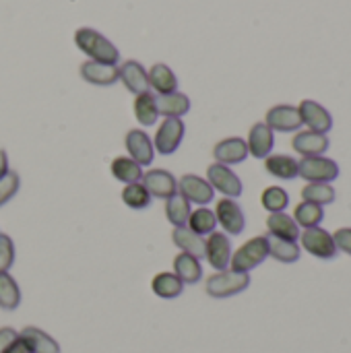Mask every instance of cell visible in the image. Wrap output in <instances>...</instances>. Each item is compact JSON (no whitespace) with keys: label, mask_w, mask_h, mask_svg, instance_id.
Instances as JSON below:
<instances>
[{"label":"cell","mask_w":351,"mask_h":353,"mask_svg":"<svg viewBox=\"0 0 351 353\" xmlns=\"http://www.w3.org/2000/svg\"><path fill=\"white\" fill-rule=\"evenodd\" d=\"M186 228H188V230H192V232H194V234H199V236H209V234H213V232H215V228H217L215 213H213V211H209V209H205V207H199L197 211H192V213H190Z\"/></svg>","instance_id":"obj_33"},{"label":"cell","mask_w":351,"mask_h":353,"mask_svg":"<svg viewBox=\"0 0 351 353\" xmlns=\"http://www.w3.org/2000/svg\"><path fill=\"white\" fill-rule=\"evenodd\" d=\"M81 77L91 85L110 87L120 79V72H118L116 64H103V62L87 60V62L81 64Z\"/></svg>","instance_id":"obj_15"},{"label":"cell","mask_w":351,"mask_h":353,"mask_svg":"<svg viewBox=\"0 0 351 353\" xmlns=\"http://www.w3.org/2000/svg\"><path fill=\"white\" fill-rule=\"evenodd\" d=\"M300 240H302V246L317 259L329 261V259L337 256V246L333 242V236L321 228H310V230L302 232Z\"/></svg>","instance_id":"obj_7"},{"label":"cell","mask_w":351,"mask_h":353,"mask_svg":"<svg viewBox=\"0 0 351 353\" xmlns=\"http://www.w3.org/2000/svg\"><path fill=\"white\" fill-rule=\"evenodd\" d=\"M248 153L257 159H267L273 151V130L265 124V122H259L250 128V134H248Z\"/></svg>","instance_id":"obj_18"},{"label":"cell","mask_w":351,"mask_h":353,"mask_svg":"<svg viewBox=\"0 0 351 353\" xmlns=\"http://www.w3.org/2000/svg\"><path fill=\"white\" fill-rule=\"evenodd\" d=\"M298 176H302L308 182H333L339 176V165L333 159H327L323 155L304 157L298 161Z\"/></svg>","instance_id":"obj_4"},{"label":"cell","mask_w":351,"mask_h":353,"mask_svg":"<svg viewBox=\"0 0 351 353\" xmlns=\"http://www.w3.org/2000/svg\"><path fill=\"white\" fill-rule=\"evenodd\" d=\"M19 186H21V178L17 172L8 170L2 178H0V207L6 205L17 192H19Z\"/></svg>","instance_id":"obj_38"},{"label":"cell","mask_w":351,"mask_h":353,"mask_svg":"<svg viewBox=\"0 0 351 353\" xmlns=\"http://www.w3.org/2000/svg\"><path fill=\"white\" fill-rule=\"evenodd\" d=\"M292 145L300 155L314 157V155H323L329 149V139H327V134H321L314 130H304L294 137Z\"/></svg>","instance_id":"obj_20"},{"label":"cell","mask_w":351,"mask_h":353,"mask_svg":"<svg viewBox=\"0 0 351 353\" xmlns=\"http://www.w3.org/2000/svg\"><path fill=\"white\" fill-rule=\"evenodd\" d=\"M267 228H269V236L279 238V240L296 242L300 238L298 223L290 215H285V213H271L269 219H267Z\"/></svg>","instance_id":"obj_22"},{"label":"cell","mask_w":351,"mask_h":353,"mask_svg":"<svg viewBox=\"0 0 351 353\" xmlns=\"http://www.w3.org/2000/svg\"><path fill=\"white\" fill-rule=\"evenodd\" d=\"M147 77H149V87H153L157 95L178 91V79L168 64H161V62L153 64L151 70H147Z\"/></svg>","instance_id":"obj_25"},{"label":"cell","mask_w":351,"mask_h":353,"mask_svg":"<svg viewBox=\"0 0 351 353\" xmlns=\"http://www.w3.org/2000/svg\"><path fill=\"white\" fill-rule=\"evenodd\" d=\"M126 149H128V155L130 159H134L141 168L143 165H151L153 163V157H155V147L149 139V134L145 130H130L126 134Z\"/></svg>","instance_id":"obj_14"},{"label":"cell","mask_w":351,"mask_h":353,"mask_svg":"<svg viewBox=\"0 0 351 353\" xmlns=\"http://www.w3.org/2000/svg\"><path fill=\"white\" fill-rule=\"evenodd\" d=\"M153 294L163 300H174L184 292V283L174 273H157L151 281Z\"/></svg>","instance_id":"obj_27"},{"label":"cell","mask_w":351,"mask_h":353,"mask_svg":"<svg viewBox=\"0 0 351 353\" xmlns=\"http://www.w3.org/2000/svg\"><path fill=\"white\" fill-rule=\"evenodd\" d=\"M21 304V290L17 281L6 273L0 271V308L2 310H14Z\"/></svg>","instance_id":"obj_32"},{"label":"cell","mask_w":351,"mask_h":353,"mask_svg":"<svg viewBox=\"0 0 351 353\" xmlns=\"http://www.w3.org/2000/svg\"><path fill=\"white\" fill-rule=\"evenodd\" d=\"M172 240L174 244L184 252V254H190L194 259H205V238L194 234L192 230L188 228H176L172 232Z\"/></svg>","instance_id":"obj_21"},{"label":"cell","mask_w":351,"mask_h":353,"mask_svg":"<svg viewBox=\"0 0 351 353\" xmlns=\"http://www.w3.org/2000/svg\"><path fill=\"white\" fill-rule=\"evenodd\" d=\"M21 339L27 343V347L31 353H60V345L54 337H50L48 333H43L41 329L35 327H27L21 331Z\"/></svg>","instance_id":"obj_24"},{"label":"cell","mask_w":351,"mask_h":353,"mask_svg":"<svg viewBox=\"0 0 351 353\" xmlns=\"http://www.w3.org/2000/svg\"><path fill=\"white\" fill-rule=\"evenodd\" d=\"M141 184L147 188L151 199H166L168 201L174 194H178V182L166 170H149V172H145L143 178H141Z\"/></svg>","instance_id":"obj_8"},{"label":"cell","mask_w":351,"mask_h":353,"mask_svg":"<svg viewBox=\"0 0 351 353\" xmlns=\"http://www.w3.org/2000/svg\"><path fill=\"white\" fill-rule=\"evenodd\" d=\"M74 43L77 48L87 54L91 60L95 62H103V64H116L118 58H120V52L118 48L106 37L101 35L99 31L91 29V27H81L77 29L74 33Z\"/></svg>","instance_id":"obj_1"},{"label":"cell","mask_w":351,"mask_h":353,"mask_svg":"<svg viewBox=\"0 0 351 353\" xmlns=\"http://www.w3.org/2000/svg\"><path fill=\"white\" fill-rule=\"evenodd\" d=\"M184 132H186V128H184L182 118H166L161 122V126L157 128V132H155L153 147L161 155H172L180 147V143L184 139Z\"/></svg>","instance_id":"obj_5"},{"label":"cell","mask_w":351,"mask_h":353,"mask_svg":"<svg viewBox=\"0 0 351 353\" xmlns=\"http://www.w3.org/2000/svg\"><path fill=\"white\" fill-rule=\"evenodd\" d=\"M122 201H124L126 207H130L134 211H141V209H147L151 205V194L147 192V188L141 182H134V184L124 186Z\"/></svg>","instance_id":"obj_35"},{"label":"cell","mask_w":351,"mask_h":353,"mask_svg":"<svg viewBox=\"0 0 351 353\" xmlns=\"http://www.w3.org/2000/svg\"><path fill=\"white\" fill-rule=\"evenodd\" d=\"M302 199L323 207V205H329L335 201V188L331 184H325V182H310L302 190Z\"/></svg>","instance_id":"obj_36"},{"label":"cell","mask_w":351,"mask_h":353,"mask_svg":"<svg viewBox=\"0 0 351 353\" xmlns=\"http://www.w3.org/2000/svg\"><path fill=\"white\" fill-rule=\"evenodd\" d=\"M323 217H325L323 207H321V205H314V203H308V201L300 203V205L296 207V211H294V221H296L298 225L306 228V230L319 228V223L323 221Z\"/></svg>","instance_id":"obj_34"},{"label":"cell","mask_w":351,"mask_h":353,"mask_svg":"<svg viewBox=\"0 0 351 353\" xmlns=\"http://www.w3.org/2000/svg\"><path fill=\"white\" fill-rule=\"evenodd\" d=\"M190 213H192L190 211V203L184 196L174 194L172 199H168V203H166V217H168V221L174 228H186Z\"/></svg>","instance_id":"obj_30"},{"label":"cell","mask_w":351,"mask_h":353,"mask_svg":"<svg viewBox=\"0 0 351 353\" xmlns=\"http://www.w3.org/2000/svg\"><path fill=\"white\" fill-rule=\"evenodd\" d=\"M213 213H215L217 223L223 228V232H228L232 236H238V234L244 232L246 219H244V213H242L240 205L234 199H221Z\"/></svg>","instance_id":"obj_12"},{"label":"cell","mask_w":351,"mask_h":353,"mask_svg":"<svg viewBox=\"0 0 351 353\" xmlns=\"http://www.w3.org/2000/svg\"><path fill=\"white\" fill-rule=\"evenodd\" d=\"M248 285H250L248 273H238V271L225 269V271H217L215 275H211L207 279L205 290L211 298L223 300V298H232V296L242 294Z\"/></svg>","instance_id":"obj_3"},{"label":"cell","mask_w":351,"mask_h":353,"mask_svg":"<svg viewBox=\"0 0 351 353\" xmlns=\"http://www.w3.org/2000/svg\"><path fill=\"white\" fill-rule=\"evenodd\" d=\"M120 79L124 83V87L134 93V95H141L145 91H149V77H147V70L141 62L137 60H126L120 68Z\"/></svg>","instance_id":"obj_16"},{"label":"cell","mask_w":351,"mask_h":353,"mask_svg":"<svg viewBox=\"0 0 351 353\" xmlns=\"http://www.w3.org/2000/svg\"><path fill=\"white\" fill-rule=\"evenodd\" d=\"M174 275H176L182 283H188V285L199 283L201 277H203L201 261L194 259V256H190V254L180 252V254L174 259Z\"/></svg>","instance_id":"obj_23"},{"label":"cell","mask_w":351,"mask_h":353,"mask_svg":"<svg viewBox=\"0 0 351 353\" xmlns=\"http://www.w3.org/2000/svg\"><path fill=\"white\" fill-rule=\"evenodd\" d=\"M112 176L122 184H134L143 178V168L130 157H116L110 165Z\"/></svg>","instance_id":"obj_26"},{"label":"cell","mask_w":351,"mask_h":353,"mask_svg":"<svg viewBox=\"0 0 351 353\" xmlns=\"http://www.w3.org/2000/svg\"><path fill=\"white\" fill-rule=\"evenodd\" d=\"M155 103H157L159 116H166V118H182V116L188 114V110H190V99H188V95H184V93H180V91L155 95Z\"/></svg>","instance_id":"obj_19"},{"label":"cell","mask_w":351,"mask_h":353,"mask_svg":"<svg viewBox=\"0 0 351 353\" xmlns=\"http://www.w3.org/2000/svg\"><path fill=\"white\" fill-rule=\"evenodd\" d=\"M12 263H14V244H12L10 236L0 234V271L8 273Z\"/></svg>","instance_id":"obj_39"},{"label":"cell","mask_w":351,"mask_h":353,"mask_svg":"<svg viewBox=\"0 0 351 353\" xmlns=\"http://www.w3.org/2000/svg\"><path fill=\"white\" fill-rule=\"evenodd\" d=\"M205 259L209 261V265L217 271H225L230 267V259H232V244L230 238L221 232H213L209 234V238L205 240Z\"/></svg>","instance_id":"obj_10"},{"label":"cell","mask_w":351,"mask_h":353,"mask_svg":"<svg viewBox=\"0 0 351 353\" xmlns=\"http://www.w3.org/2000/svg\"><path fill=\"white\" fill-rule=\"evenodd\" d=\"M271 130H277V132H294L302 126V118H300V112L298 108L294 105H288V103H281V105H275L267 112V122H265Z\"/></svg>","instance_id":"obj_13"},{"label":"cell","mask_w":351,"mask_h":353,"mask_svg":"<svg viewBox=\"0 0 351 353\" xmlns=\"http://www.w3.org/2000/svg\"><path fill=\"white\" fill-rule=\"evenodd\" d=\"M267 240H269V256H273L275 261L292 265V263H296L300 259V248H298L296 242L279 240V238H273V236H267Z\"/></svg>","instance_id":"obj_31"},{"label":"cell","mask_w":351,"mask_h":353,"mask_svg":"<svg viewBox=\"0 0 351 353\" xmlns=\"http://www.w3.org/2000/svg\"><path fill=\"white\" fill-rule=\"evenodd\" d=\"M213 155L217 163L234 165V163H242L248 157V147H246V141H242L240 137H232V139L219 141L213 149Z\"/></svg>","instance_id":"obj_17"},{"label":"cell","mask_w":351,"mask_h":353,"mask_svg":"<svg viewBox=\"0 0 351 353\" xmlns=\"http://www.w3.org/2000/svg\"><path fill=\"white\" fill-rule=\"evenodd\" d=\"M207 182L213 186V190H219L228 199H236L242 194V182L240 178L223 163H213L207 168Z\"/></svg>","instance_id":"obj_6"},{"label":"cell","mask_w":351,"mask_h":353,"mask_svg":"<svg viewBox=\"0 0 351 353\" xmlns=\"http://www.w3.org/2000/svg\"><path fill=\"white\" fill-rule=\"evenodd\" d=\"M8 172V157H6V151L0 149V178Z\"/></svg>","instance_id":"obj_43"},{"label":"cell","mask_w":351,"mask_h":353,"mask_svg":"<svg viewBox=\"0 0 351 353\" xmlns=\"http://www.w3.org/2000/svg\"><path fill=\"white\" fill-rule=\"evenodd\" d=\"M0 353H31V350L27 347V343L21 339V335H19V339H14L8 347H4Z\"/></svg>","instance_id":"obj_42"},{"label":"cell","mask_w":351,"mask_h":353,"mask_svg":"<svg viewBox=\"0 0 351 353\" xmlns=\"http://www.w3.org/2000/svg\"><path fill=\"white\" fill-rule=\"evenodd\" d=\"M267 256H269V240L267 236H257L234 252V256L230 259V269L238 273H250L252 269L263 265Z\"/></svg>","instance_id":"obj_2"},{"label":"cell","mask_w":351,"mask_h":353,"mask_svg":"<svg viewBox=\"0 0 351 353\" xmlns=\"http://www.w3.org/2000/svg\"><path fill=\"white\" fill-rule=\"evenodd\" d=\"M178 190H180V196H184L188 203H197V205H209L215 196L213 186L197 174L182 176L178 182Z\"/></svg>","instance_id":"obj_9"},{"label":"cell","mask_w":351,"mask_h":353,"mask_svg":"<svg viewBox=\"0 0 351 353\" xmlns=\"http://www.w3.org/2000/svg\"><path fill=\"white\" fill-rule=\"evenodd\" d=\"M333 242L337 246V250H343L345 254L351 256V228H341L335 232L333 236Z\"/></svg>","instance_id":"obj_40"},{"label":"cell","mask_w":351,"mask_h":353,"mask_svg":"<svg viewBox=\"0 0 351 353\" xmlns=\"http://www.w3.org/2000/svg\"><path fill=\"white\" fill-rule=\"evenodd\" d=\"M261 203H263V207H265L269 213H283L285 207L290 205V196H288V192H285L281 186H269V188L263 192Z\"/></svg>","instance_id":"obj_37"},{"label":"cell","mask_w":351,"mask_h":353,"mask_svg":"<svg viewBox=\"0 0 351 353\" xmlns=\"http://www.w3.org/2000/svg\"><path fill=\"white\" fill-rule=\"evenodd\" d=\"M300 112V118H302V124H308L310 130L314 132H321V134H327L331 128H333V116L329 114L327 108H323L319 101L314 99H304L298 108Z\"/></svg>","instance_id":"obj_11"},{"label":"cell","mask_w":351,"mask_h":353,"mask_svg":"<svg viewBox=\"0 0 351 353\" xmlns=\"http://www.w3.org/2000/svg\"><path fill=\"white\" fill-rule=\"evenodd\" d=\"M132 110H134V116H137L139 124H143V126H151L159 118L157 103H155V95L149 93V91H145V93H141V95L134 97Z\"/></svg>","instance_id":"obj_28"},{"label":"cell","mask_w":351,"mask_h":353,"mask_svg":"<svg viewBox=\"0 0 351 353\" xmlns=\"http://www.w3.org/2000/svg\"><path fill=\"white\" fill-rule=\"evenodd\" d=\"M265 170L281 180H294L298 176V161L290 155H269L265 159Z\"/></svg>","instance_id":"obj_29"},{"label":"cell","mask_w":351,"mask_h":353,"mask_svg":"<svg viewBox=\"0 0 351 353\" xmlns=\"http://www.w3.org/2000/svg\"><path fill=\"white\" fill-rule=\"evenodd\" d=\"M14 339H19V333H17L14 329H10V327L0 329V352H2L4 347H8Z\"/></svg>","instance_id":"obj_41"}]
</instances>
